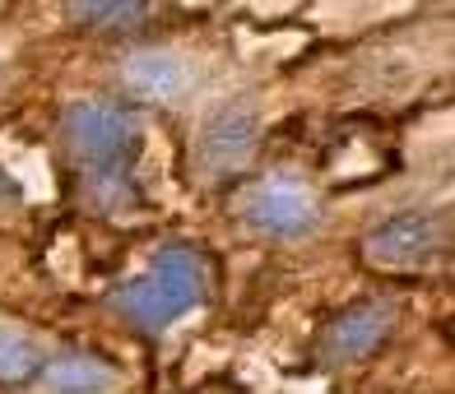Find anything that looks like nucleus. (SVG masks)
<instances>
[{
  "label": "nucleus",
  "instance_id": "obj_1",
  "mask_svg": "<svg viewBox=\"0 0 455 394\" xmlns=\"http://www.w3.org/2000/svg\"><path fill=\"white\" fill-rule=\"evenodd\" d=\"M204 297H210V260L200 246L172 237L149 256V264L131 283L112 293V311L144 335H163L181 316H191Z\"/></svg>",
  "mask_w": 455,
  "mask_h": 394
},
{
  "label": "nucleus",
  "instance_id": "obj_2",
  "mask_svg": "<svg viewBox=\"0 0 455 394\" xmlns=\"http://www.w3.org/2000/svg\"><path fill=\"white\" fill-rule=\"evenodd\" d=\"M358 251L371 269H381V274H419V269H432V264L446 260L451 223H446V214L409 209V214L381 218L377 227H367Z\"/></svg>",
  "mask_w": 455,
  "mask_h": 394
},
{
  "label": "nucleus",
  "instance_id": "obj_3",
  "mask_svg": "<svg viewBox=\"0 0 455 394\" xmlns=\"http://www.w3.org/2000/svg\"><path fill=\"white\" fill-rule=\"evenodd\" d=\"M237 214L260 237H270V241H298V237H307L321 223V200H316V191L302 177L270 172V177H260V181H251L242 191Z\"/></svg>",
  "mask_w": 455,
  "mask_h": 394
},
{
  "label": "nucleus",
  "instance_id": "obj_4",
  "mask_svg": "<svg viewBox=\"0 0 455 394\" xmlns=\"http://www.w3.org/2000/svg\"><path fill=\"white\" fill-rule=\"evenodd\" d=\"M60 135L79 154V162H131L135 144H140V121L121 102L75 98L60 112Z\"/></svg>",
  "mask_w": 455,
  "mask_h": 394
},
{
  "label": "nucleus",
  "instance_id": "obj_5",
  "mask_svg": "<svg viewBox=\"0 0 455 394\" xmlns=\"http://www.w3.org/2000/svg\"><path fill=\"white\" fill-rule=\"evenodd\" d=\"M256 144H260V112L242 98L219 102V107L200 121L196 149H191L200 181H223V177L242 172L246 162H251Z\"/></svg>",
  "mask_w": 455,
  "mask_h": 394
},
{
  "label": "nucleus",
  "instance_id": "obj_6",
  "mask_svg": "<svg viewBox=\"0 0 455 394\" xmlns=\"http://www.w3.org/2000/svg\"><path fill=\"white\" fill-rule=\"evenodd\" d=\"M395 316H400L395 302H386V297L354 302L348 311H339V316L325 325V335H321V343H316L321 362H325V366H354V362L371 358V352L390 339Z\"/></svg>",
  "mask_w": 455,
  "mask_h": 394
},
{
  "label": "nucleus",
  "instance_id": "obj_7",
  "mask_svg": "<svg viewBox=\"0 0 455 394\" xmlns=\"http://www.w3.org/2000/svg\"><path fill=\"white\" fill-rule=\"evenodd\" d=\"M121 84L135 102H177L191 84V70L168 47H144L121 60Z\"/></svg>",
  "mask_w": 455,
  "mask_h": 394
},
{
  "label": "nucleus",
  "instance_id": "obj_8",
  "mask_svg": "<svg viewBox=\"0 0 455 394\" xmlns=\"http://www.w3.org/2000/svg\"><path fill=\"white\" fill-rule=\"evenodd\" d=\"M43 381L52 394H108L121 376L98 352H60L43 362Z\"/></svg>",
  "mask_w": 455,
  "mask_h": 394
},
{
  "label": "nucleus",
  "instance_id": "obj_9",
  "mask_svg": "<svg viewBox=\"0 0 455 394\" xmlns=\"http://www.w3.org/2000/svg\"><path fill=\"white\" fill-rule=\"evenodd\" d=\"M79 185H84V195L98 204V209H126L135 204V177H131V162H84V172H79Z\"/></svg>",
  "mask_w": 455,
  "mask_h": 394
},
{
  "label": "nucleus",
  "instance_id": "obj_10",
  "mask_svg": "<svg viewBox=\"0 0 455 394\" xmlns=\"http://www.w3.org/2000/svg\"><path fill=\"white\" fill-rule=\"evenodd\" d=\"M43 352H37L33 339L14 335V329L0 325V385H24L33 376H43Z\"/></svg>",
  "mask_w": 455,
  "mask_h": 394
},
{
  "label": "nucleus",
  "instance_id": "obj_11",
  "mask_svg": "<svg viewBox=\"0 0 455 394\" xmlns=\"http://www.w3.org/2000/svg\"><path fill=\"white\" fill-rule=\"evenodd\" d=\"M79 28H93V33H126L135 24L149 19V5H112V0H93V5H70L66 10Z\"/></svg>",
  "mask_w": 455,
  "mask_h": 394
},
{
  "label": "nucleus",
  "instance_id": "obj_12",
  "mask_svg": "<svg viewBox=\"0 0 455 394\" xmlns=\"http://www.w3.org/2000/svg\"><path fill=\"white\" fill-rule=\"evenodd\" d=\"M14 200V185L5 181V172H0V204H10Z\"/></svg>",
  "mask_w": 455,
  "mask_h": 394
}]
</instances>
